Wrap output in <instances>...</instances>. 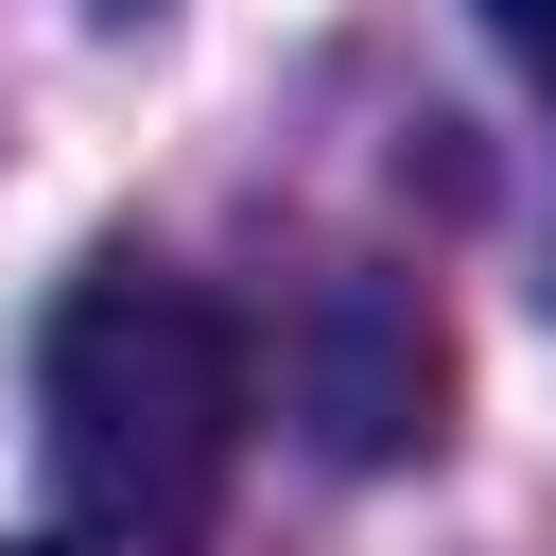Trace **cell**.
<instances>
[{"mask_svg": "<svg viewBox=\"0 0 556 556\" xmlns=\"http://www.w3.org/2000/svg\"><path fill=\"white\" fill-rule=\"evenodd\" d=\"M35 434L87 539H191L243 469V330L156 278V261H87L35 330Z\"/></svg>", "mask_w": 556, "mask_h": 556, "instance_id": "6da1fadb", "label": "cell"}, {"mask_svg": "<svg viewBox=\"0 0 556 556\" xmlns=\"http://www.w3.org/2000/svg\"><path fill=\"white\" fill-rule=\"evenodd\" d=\"M295 400H313L330 452H400V434H434V313H417L400 278H330L313 330H295Z\"/></svg>", "mask_w": 556, "mask_h": 556, "instance_id": "7a4b0ae2", "label": "cell"}, {"mask_svg": "<svg viewBox=\"0 0 556 556\" xmlns=\"http://www.w3.org/2000/svg\"><path fill=\"white\" fill-rule=\"evenodd\" d=\"M486 35H504V70L556 104V0H486Z\"/></svg>", "mask_w": 556, "mask_h": 556, "instance_id": "3957f363", "label": "cell"}, {"mask_svg": "<svg viewBox=\"0 0 556 556\" xmlns=\"http://www.w3.org/2000/svg\"><path fill=\"white\" fill-rule=\"evenodd\" d=\"M0 556H70V539H0Z\"/></svg>", "mask_w": 556, "mask_h": 556, "instance_id": "277c9868", "label": "cell"}, {"mask_svg": "<svg viewBox=\"0 0 556 556\" xmlns=\"http://www.w3.org/2000/svg\"><path fill=\"white\" fill-rule=\"evenodd\" d=\"M104 17H156V0H104Z\"/></svg>", "mask_w": 556, "mask_h": 556, "instance_id": "5b68a950", "label": "cell"}]
</instances>
